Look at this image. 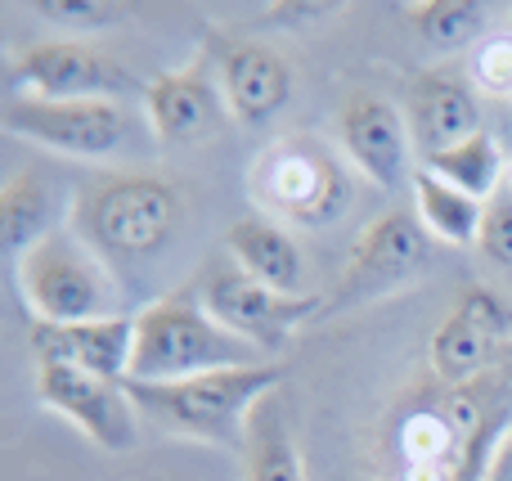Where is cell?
I'll list each match as a JSON object with an SVG mask.
<instances>
[{"mask_svg": "<svg viewBox=\"0 0 512 481\" xmlns=\"http://www.w3.org/2000/svg\"><path fill=\"white\" fill-rule=\"evenodd\" d=\"M283 365L265 360L248 369H212L198 378H180V383H131L126 378V396L144 419L162 423L176 437H194L207 446L239 450L248 446V419L252 410L270 392H279Z\"/></svg>", "mask_w": 512, "mask_h": 481, "instance_id": "6da1fadb", "label": "cell"}, {"mask_svg": "<svg viewBox=\"0 0 512 481\" xmlns=\"http://www.w3.org/2000/svg\"><path fill=\"white\" fill-rule=\"evenodd\" d=\"M185 216L180 185L162 171H108L68 207V225L104 261H144L162 252Z\"/></svg>", "mask_w": 512, "mask_h": 481, "instance_id": "7a4b0ae2", "label": "cell"}, {"mask_svg": "<svg viewBox=\"0 0 512 481\" xmlns=\"http://www.w3.org/2000/svg\"><path fill=\"white\" fill-rule=\"evenodd\" d=\"M248 365H265V356L225 329L194 288H176L135 315L131 383H180L212 369Z\"/></svg>", "mask_w": 512, "mask_h": 481, "instance_id": "3957f363", "label": "cell"}, {"mask_svg": "<svg viewBox=\"0 0 512 481\" xmlns=\"http://www.w3.org/2000/svg\"><path fill=\"white\" fill-rule=\"evenodd\" d=\"M248 194L261 216L297 230H324L351 207V171L315 135H283L248 167Z\"/></svg>", "mask_w": 512, "mask_h": 481, "instance_id": "277c9868", "label": "cell"}, {"mask_svg": "<svg viewBox=\"0 0 512 481\" xmlns=\"http://www.w3.org/2000/svg\"><path fill=\"white\" fill-rule=\"evenodd\" d=\"M14 284L32 324H81L122 315V297L108 275V261L59 225L14 261Z\"/></svg>", "mask_w": 512, "mask_h": 481, "instance_id": "5b68a950", "label": "cell"}, {"mask_svg": "<svg viewBox=\"0 0 512 481\" xmlns=\"http://www.w3.org/2000/svg\"><path fill=\"white\" fill-rule=\"evenodd\" d=\"M5 81L23 99H122L131 90H144V81L117 54L77 36H54L14 50L5 63Z\"/></svg>", "mask_w": 512, "mask_h": 481, "instance_id": "8992f818", "label": "cell"}, {"mask_svg": "<svg viewBox=\"0 0 512 481\" xmlns=\"http://www.w3.org/2000/svg\"><path fill=\"white\" fill-rule=\"evenodd\" d=\"M0 126L14 140L36 149L63 153V158H108L126 144L131 113L122 99H23L9 95Z\"/></svg>", "mask_w": 512, "mask_h": 481, "instance_id": "52a82bcc", "label": "cell"}, {"mask_svg": "<svg viewBox=\"0 0 512 481\" xmlns=\"http://www.w3.org/2000/svg\"><path fill=\"white\" fill-rule=\"evenodd\" d=\"M427 261H432V234L423 230V221L414 212L391 207V212H382L378 221H369L360 230L351 257H346L342 279L324 297V311L369 302V297H382L391 288H405L409 279L423 275Z\"/></svg>", "mask_w": 512, "mask_h": 481, "instance_id": "ba28073f", "label": "cell"}, {"mask_svg": "<svg viewBox=\"0 0 512 481\" xmlns=\"http://www.w3.org/2000/svg\"><path fill=\"white\" fill-rule=\"evenodd\" d=\"M337 140L342 153L373 189L400 194L414 185V131L409 117L378 90H346L337 104Z\"/></svg>", "mask_w": 512, "mask_h": 481, "instance_id": "9c48e42d", "label": "cell"}, {"mask_svg": "<svg viewBox=\"0 0 512 481\" xmlns=\"http://www.w3.org/2000/svg\"><path fill=\"white\" fill-rule=\"evenodd\" d=\"M203 306L230 333H239L243 342H252L261 356L279 360V351L288 347V333L297 329V324H306L310 315L324 311V297L274 293V288L256 284L252 275H243L239 266H225V270H212V275H207Z\"/></svg>", "mask_w": 512, "mask_h": 481, "instance_id": "30bf717a", "label": "cell"}, {"mask_svg": "<svg viewBox=\"0 0 512 481\" xmlns=\"http://www.w3.org/2000/svg\"><path fill=\"white\" fill-rule=\"evenodd\" d=\"M36 396L45 410L63 414L72 428L86 432L99 450L126 455L140 446V410L126 396V383L72 365H36Z\"/></svg>", "mask_w": 512, "mask_h": 481, "instance_id": "8fae6325", "label": "cell"}, {"mask_svg": "<svg viewBox=\"0 0 512 481\" xmlns=\"http://www.w3.org/2000/svg\"><path fill=\"white\" fill-rule=\"evenodd\" d=\"M512 338V302L495 288H463L432 333V374L441 387H468Z\"/></svg>", "mask_w": 512, "mask_h": 481, "instance_id": "7c38bea8", "label": "cell"}, {"mask_svg": "<svg viewBox=\"0 0 512 481\" xmlns=\"http://www.w3.org/2000/svg\"><path fill=\"white\" fill-rule=\"evenodd\" d=\"M207 54L216 63V77L225 90V108L239 126H265L288 108L292 99V68L274 45L248 41V36L212 32Z\"/></svg>", "mask_w": 512, "mask_h": 481, "instance_id": "4fadbf2b", "label": "cell"}, {"mask_svg": "<svg viewBox=\"0 0 512 481\" xmlns=\"http://www.w3.org/2000/svg\"><path fill=\"white\" fill-rule=\"evenodd\" d=\"M144 117H149V131L158 135L162 144L207 140V135L230 117L221 77L212 72L207 45L185 63V68H167L144 86Z\"/></svg>", "mask_w": 512, "mask_h": 481, "instance_id": "5bb4252c", "label": "cell"}, {"mask_svg": "<svg viewBox=\"0 0 512 481\" xmlns=\"http://www.w3.org/2000/svg\"><path fill=\"white\" fill-rule=\"evenodd\" d=\"M36 365H72L86 374L126 383L135 351V315L113 320H81V324H32L27 333Z\"/></svg>", "mask_w": 512, "mask_h": 481, "instance_id": "9a60e30c", "label": "cell"}, {"mask_svg": "<svg viewBox=\"0 0 512 481\" xmlns=\"http://www.w3.org/2000/svg\"><path fill=\"white\" fill-rule=\"evenodd\" d=\"M409 131L414 144L427 153L454 149V144L472 140L481 126V104H477V86L472 77L454 68H427L409 81Z\"/></svg>", "mask_w": 512, "mask_h": 481, "instance_id": "2e32d148", "label": "cell"}, {"mask_svg": "<svg viewBox=\"0 0 512 481\" xmlns=\"http://www.w3.org/2000/svg\"><path fill=\"white\" fill-rule=\"evenodd\" d=\"M225 248H230L234 266L252 275L256 284L274 288V293L301 297V279H306V261L301 248L279 221L270 216H239L225 230Z\"/></svg>", "mask_w": 512, "mask_h": 481, "instance_id": "e0dca14e", "label": "cell"}, {"mask_svg": "<svg viewBox=\"0 0 512 481\" xmlns=\"http://www.w3.org/2000/svg\"><path fill=\"white\" fill-rule=\"evenodd\" d=\"M463 428L445 410H409L396 423V481H459Z\"/></svg>", "mask_w": 512, "mask_h": 481, "instance_id": "ac0fdd59", "label": "cell"}, {"mask_svg": "<svg viewBox=\"0 0 512 481\" xmlns=\"http://www.w3.org/2000/svg\"><path fill=\"white\" fill-rule=\"evenodd\" d=\"M59 230V185L50 171L23 167L5 180L0 189V243L9 261H18L32 243Z\"/></svg>", "mask_w": 512, "mask_h": 481, "instance_id": "d6986e66", "label": "cell"}, {"mask_svg": "<svg viewBox=\"0 0 512 481\" xmlns=\"http://www.w3.org/2000/svg\"><path fill=\"white\" fill-rule=\"evenodd\" d=\"M248 481H306V464L288 428V405L270 392L248 419V446H243Z\"/></svg>", "mask_w": 512, "mask_h": 481, "instance_id": "ffe728a7", "label": "cell"}, {"mask_svg": "<svg viewBox=\"0 0 512 481\" xmlns=\"http://www.w3.org/2000/svg\"><path fill=\"white\" fill-rule=\"evenodd\" d=\"M414 216L423 221V230L432 234L436 243H450V248H477L481 234V212L486 203L463 189L445 185L441 176H432L427 167L414 171Z\"/></svg>", "mask_w": 512, "mask_h": 481, "instance_id": "44dd1931", "label": "cell"}, {"mask_svg": "<svg viewBox=\"0 0 512 481\" xmlns=\"http://www.w3.org/2000/svg\"><path fill=\"white\" fill-rule=\"evenodd\" d=\"M423 167L432 171V176H441L445 185L463 189V194L472 198H495L499 189H504V149H499V140L490 131H477L472 140L454 144V149H441V153H427Z\"/></svg>", "mask_w": 512, "mask_h": 481, "instance_id": "7402d4cb", "label": "cell"}, {"mask_svg": "<svg viewBox=\"0 0 512 481\" xmlns=\"http://www.w3.org/2000/svg\"><path fill=\"white\" fill-rule=\"evenodd\" d=\"M405 18L432 50H468V45H481L490 5L481 0H414L405 5Z\"/></svg>", "mask_w": 512, "mask_h": 481, "instance_id": "603a6c76", "label": "cell"}, {"mask_svg": "<svg viewBox=\"0 0 512 481\" xmlns=\"http://www.w3.org/2000/svg\"><path fill=\"white\" fill-rule=\"evenodd\" d=\"M36 14L45 23L63 27V32H108L126 18L122 5H108V0H41Z\"/></svg>", "mask_w": 512, "mask_h": 481, "instance_id": "cb8c5ba5", "label": "cell"}, {"mask_svg": "<svg viewBox=\"0 0 512 481\" xmlns=\"http://www.w3.org/2000/svg\"><path fill=\"white\" fill-rule=\"evenodd\" d=\"M472 86L490 90L499 99H512V32L504 36H486V41L472 50V68H468Z\"/></svg>", "mask_w": 512, "mask_h": 481, "instance_id": "d4e9b609", "label": "cell"}, {"mask_svg": "<svg viewBox=\"0 0 512 481\" xmlns=\"http://www.w3.org/2000/svg\"><path fill=\"white\" fill-rule=\"evenodd\" d=\"M477 248H481V257L495 261V266H512V180L495 198H486Z\"/></svg>", "mask_w": 512, "mask_h": 481, "instance_id": "484cf974", "label": "cell"}, {"mask_svg": "<svg viewBox=\"0 0 512 481\" xmlns=\"http://www.w3.org/2000/svg\"><path fill=\"white\" fill-rule=\"evenodd\" d=\"M481 481H512V428L495 441V450H490V464H486V477H481Z\"/></svg>", "mask_w": 512, "mask_h": 481, "instance_id": "4316f807", "label": "cell"}, {"mask_svg": "<svg viewBox=\"0 0 512 481\" xmlns=\"http://www.w3.org/2000/svg\"><path fill=\"white\" fill-rule=\"evenodd\" d=\"M508 180H512V167H508Z\"/></svg>", "mask_w": 512, "mask_h": 481, "instance_id": "83f0119b", "label": "cell"}]
</instances>
